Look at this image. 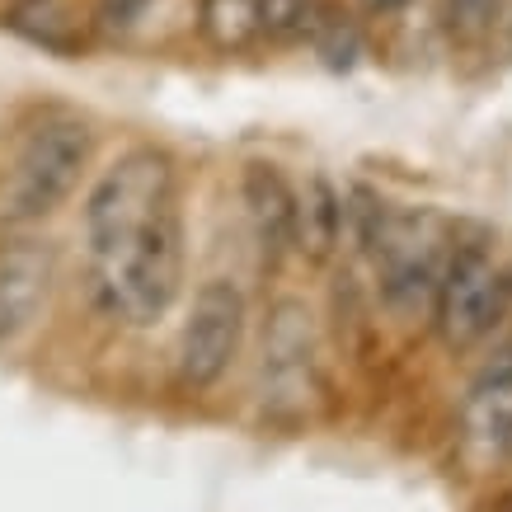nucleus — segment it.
Listing matches in <instances>:
<instances>
[{
	"instance_id": "f257e3e1",
	"label": "nucleus",
	"mask_w": 512,
	"mask_h": 512,
	"mask_svg": "<svg viewBox=\"0 0 512 512\" xmlns=\"http://www.w3.org/2000/svg\"><path fill=\"white\" fill-rule=\"evenodd\" d=\"M85 240L99 306L123 325H156L184 287V221L165 151L137 146L99 174L85 198Z\"/></svg>"
},
{
	"instance_id": "f03ea898",
	"label": "nucleus",
	"mask_w": 512,
	"mask_h": 512,
	"mask_svg": "<svg viewBox=\"0 0 512 512\" xmlns=\"http://www.w3.org/2000/svg\"><path fill=\"white\" fill-rule=\"evenodd\" d=\"M90 127L80 118H47L24 137L10 174L0 179V221L29 226L43 221L76 193L80 174L90 165Z\"/></svg>"
},
{
	"instance_id": "7ed1b4c3",
	"label": "nucleus",
	"mask_w": 512,
	"mask_h": 512,
	"mask_svg": "<svg viewBox=\"0 0 512 512\" xmlns=\"http://www.w3.org/2000/svg\"><path fill=\"white\" fill-rule=\"evenodd\" d=\"M367 245L376 249V273L386 306L400 315H419L437 296L442 264V221L433 212H381Z\"/></svg>"
},
{
	"instance_id": "20e7f679",
	"label": "nucleus",
	"mask_w": 512,
	"mask_h": 512,
	"mask_svg": "<svg viewBox=\"0 0 512 512\" xmlns=\"http://www.w3.org/2000/svg\"><path fill=\"white\" fill-rule=\"evenodd\" d=\"M240 339H245L240 287L226 278L202 282L198 296H193V311L184 320V334H179V381L188 390L217 386L240 353Z\"/></svg>"
},
{
	"instance_id": "39448f33",
	"label": "nucleus",
	"mask_w": 512,
	"mask_h": 512,
	"mask_svg": "<svg viewBox=\"0 0 512 512\" xmlns=\"http://www.w3.org/2000/svg\"><path fill=\"white\" fill-rule=\"evenodd\" d=\"M503 296L508 282L498 278V268L489 264V254L480 245H461L447 259V273L437 282V334L447 348H475V343L498 325L503 315Z\"/></svg>"
},
{
	"instance_id": "423d86ee",
	"label": "nucleus",
	"mask_w": 512,
	"mask_h": 512,
	"mask_svg": "<svg viewBox=\"0 0 512 512\" xmlns=\"http://www.w3.org/2000/svg\"><path fill=\"white\" fill-rule=\"evenodd\" d=\"M57 278V254L43 240H5L0 245V343L19 339L47 306Z\"/></svg>"
},
{
	"instance_id": "0eeeda50",
	"label": "nucleus",
	"mask_w": 512,
	"mask_h": 512,
	"mask_svg": "<svg viewBox=\"0 0 512 512\" xmlns=\"http://www.w3.org/2000/svg\"><path fill=\"white\" fill-rule=\"evenodd\" d=\"M315 372V320L306 311V301L282 296L268 311L264 329V381L273 390V400H301Z\"/></svg>"
},
{
	"instance_id": "6e6552de",
	"label": "nucleus",
	"mask_w": 512,
	"mask_h": 512,
	"mask_svg": "<svg viewBox=\"0 0 512 512\" xmlns=\"http://www.w3.org/2000/svg\"><path fill=\"white\" fill-rule=\"evenodd\" d=\"M240 198H245V212H249V221H254V235H259L264 254L278 259L282 249L292 245V231H296L292 184L282 179L278 165L254 160V165H245V174H240Z\"/></svg>"
},
{
	"instance_id": "1a4fd4ad",
	"label": "nucleus",
	"mask_w": 512,
	"mask_h": 512,
	"mask_svg": "<svg viewBox=\"0 0 512 512\" xmlns=\"http://www.w3.org/2000/svg\"><path fill=\"white\" fill-rule=\"evenodd\" d=\"M5 29L57 57H71L80 47V15L71 0H10Z\"/></svg>"
},
{
	"instance_id": "9d476101",
	"label": "nucleus",
	"mask_w": 512,
	"mask_h": 512,
	"mask_svg": "<svg viewBox=\"0 0 512 512\" xmlns=\"http://www.w3.org/2000/svg\"><path fill=\"white\" fill-rule=\"evenodd\" d=\"M343 198L329 188V179H320L315 174L311 184H306V193H296V231H292V245L311 259V264H320V259H329L334 254V245H339L343 235Z\"/></svg>"
},
{
	"instance_id": "9b49d317",
	"label": "nucleus",
	"mask_w": 512,
	"mask_h": 512,
	"mask_svg": "<svg viewBox=\"0 0 512 512\" xmlns=\"http://www.w3.org/2000/svg\"><path fill=\"white\" fill-rule=\"evenodd\" d=\"M466 419H470V433L475 437L503 447V437L512 433V353H503V362L489 367L480 386L470 390Z\"/></svg>"
},
{
	"instance_id": "f8f14e48",
	"label": "nucleus",
	"mask_w": 512,
	"mask_h": 512,
	"mask_svg": "<svg viewBox=\"0 0 512 512\" xmlns=\"http://www.w3.org/2000/svg\"><path fill=\"white\" fill-rule=\"evenodd\" d=\"M202 33L217 47H245L259 33L254 0H202Z\"/></svg>"
},
{
	"instance_id": "ddd939ff",
	"label": "nucleus",
	"mask_w": 512,
	"mask_h": 512,
	"mask_svg": "<svg viewBox=\"0 0 512 512\" xmlns=\"http://www.w3.org/2000/svg\"><path fill=\"white\" fill-rule=\"evenodd\" d=\"M254 19L268 38H296L315 24V5L311 0H254Z\"/></svg>"
},
{
	"instance_id": "4468645a",
	"label": "nucleus",
	"mask_w": 512,
	"mask_h": 512,
	"mask_svg": "<svg viewBox=\"0 0 512 512\" xmlns=\"http://www.w3.org/2000/svg\"><path fill=\"white\" fill-rule=\"evenodd\" d=\"M498 5L503 0H447V29L461 38V43H475L494 29Z\"/></svg>"
},
{
	"instance_id": "2eb2a0df",
	"label": "nucleus",
	"mask_w": 512,
	"mask_h": 512,
	"mask_svg": "<svg viewBox=\"0 0 512 512\" xmlns=\"http://www.w3.org/2000/svg\"><path fill=\"white\" fill-rule=\"evenodd\" d=\"M315 47H320V57H325L334 71H348V66L357 62V52H362V38H357L353 24L329 19L325 29H320V38H315Z\"/></svg>"
},
{
	"instance_id": "dca6fc26",
	"label": "nucleus",
	"mask_w": 512,
	"mask_h": 512,
	"mask_svg": "<svg viewBox=\"0 0 512 512\" xmlns=\"http://www.w3.org/2000/svg\"><path fill=\"white\" fill-rule=\"evenodd\" d=\"M151 0H104L99 5V29H127V24H137L141 10H146Z\"/></svg>"
},
{
	"instance_id": "f3484780",
	"label": "nucleus",
	"mask_w": 512,
	"mask_h": 512,
	"mask_svg": "<svg viewBox=\"0 0 512 512\" xmlns=\"http://www.w3.org/2000/svg\"><path fill=\"white\" fill-rule=\"evenodd\" d=\"M362 5H367L372 15H395V10H400L404 0H362Z\"/></svg>"
},
{
	"instance_id": "a211bd4d",
	"label": "nucleus",
	"mask_w": 512,
	"mask_h": 512,
	"mask_svg": "<svg viewBox=\"0 0 512 512\" xmlns=\"http://www.w3.org/2000/svg\"><path fill=\"white\" fill-rule=\"evenodd\" d=\"M503 451H508V456H512V433H508V437H503Z\"/></svg>"
}]
</instances>
